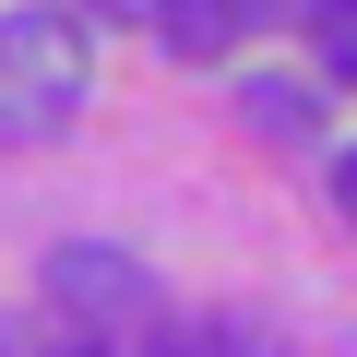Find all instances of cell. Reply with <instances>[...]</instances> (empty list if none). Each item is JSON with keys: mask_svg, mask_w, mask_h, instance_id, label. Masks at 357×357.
<instances>
[{"mask_svg": "<svg viewBox=\"0 0 357 357\" xmlns=\"http://www.w3.org/2000/svg\"><path fill=\"white\" fill-rule=\"evenodd\" d=\"M84 84H96V48H84L72 13H0V143L72 131Z\"/></svg>", "mask_w": 357, "mask_h": 357, "instance_id": "cell-1", "label": "cell"}, {"mask_svg": "<svg viewBox=\"0 0 357 357\" xmlns=\"http://www.w3.org/2000/svg\"><path fill=\"white\" fill-rule=\"evenodd\" d=\"M48 310L84 321V333H119V321L155 310V274L131 250H107V238H72V250H48Z\"/></svg>", "mask_w": 357, "mask_h": 357, "instance_id": "cell-2", "label": "cell"}, {"mask_svg": "<svg viewBox=\"0 0 357 357\" xmlns=\"http://www.w3.org/2000/svg\"><path fill=\"white\" fill-rule=\"evenodd\" d=\"M143 357H286V345L262 333V310H178V321H155Z\"/></svg>", "mask_w": 357, "mask_h": 357, "instance_id": "cell-3", "label": "cell"}, {"mask_svg": "<svg viewBox=\"0 0 357 357\" xmlns=\"http://www.w3.org/2000/svg\"><path fill=\"white\" fill-rule=\"evenodd\" d=\"M250 13H262V0H155V48H178V60H227Z\"/></svg>", "mask_w": 357, "mask_h": 357, "instance_id": "cell-4", "label": "cell"}, {"mask_svg": "<svg viewBox=\"0 0 357 357\" xmlns=\"http://www.w3.org/2000/svg\"><path fill=\"white\" fill-rule=\"evenodd\" d=\"M310 48L333 84H357V0H310Z\"/></svg>", "mask_w": 357, "mask_h": 357, "instance_id": "cell-5", "label": "cell"}, {"mask_svg": "<svg viewBox=\"0 0 357 357\" xmlns=\"http://www.w3.org/2000/svg\"><path fill=\"white\" fill-rule=\"evenodd\" d=\"M238 119H250V131H274V143H298V131H310V96H298V84H250V96H238Z\"/></svg>", "mask_w": 357, "mask_h": 357, "instance_id": "cell-6", "label": "cell"}, {"mask_svg": "<svg viewBox=\"0 0 357 357\" xmlns=\"http://www.w3.org/2000/svg\"><path fill=\"white\" fill-rule=\"evenodd\" d=\"M333 203H345V215H357V155H345V167H333Z\"/></svg>", "mask_w": 357, "mask_h": 357, "instance_id": "cell-7", "label": "cell"}]
</instances>
